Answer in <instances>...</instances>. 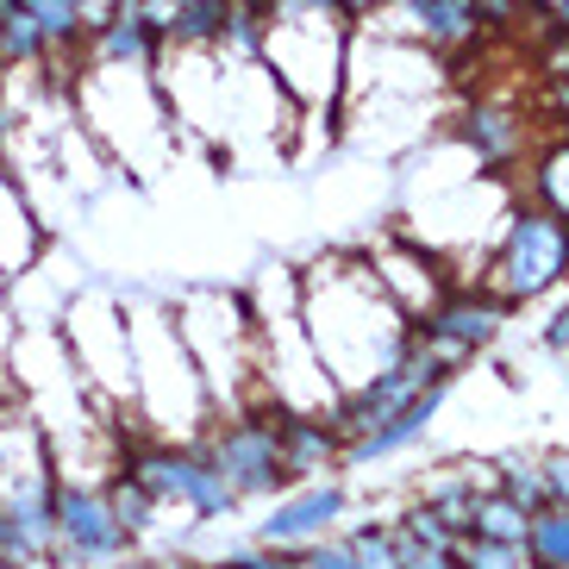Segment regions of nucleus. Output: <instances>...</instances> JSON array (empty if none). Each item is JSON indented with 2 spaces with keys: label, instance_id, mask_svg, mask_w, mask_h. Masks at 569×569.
Wrapping results in <instances>:
<instances>
[{
  "label": "nucleus",
  "instance_id": "4",
  "mask_svg": "<svg viewBox=\"0 0 569 569\" xmlns=\"http://www.w3.org/2000/svg\"><path fill=\"white\" fill-rule=\"evenodd\" d=\"M207 463H213V476L232 488V495H269L276 482H288L282 438H276V426H263V419L232 426V432L207 451Z\"/></svg>",
  "mask_w": 569,
  "mask_h": 569
},
{
  "label": "nucleus",
  "instance_id": "17",
  "mask_svg": "<svg viewBox=\"0 0 569 569\" xmlns=\"http://www.w3.org/2000/svg\"><path fill=\"white\" fill-rule=\"evenodd\" d=\"M351 557L357 569H401V551H395V532H382V526H369V532L351 538Z\"/></svg>",
  "mask_w": 569,
  "mask_h": 569
},
{
  "label": "nucleus",
  "instance_id": "2",
  "mask_svg": "<svg viewBox=\"0 0 569 569\" xmlns=\"http://www.w3.org/2000/svg\"><path fill=\"white\" fill-rule=\"evenodd\" d=\"M126 476H132V482H144L157 501H188L201 519H219L226 507H232V488L219 482L213 463H207V457H194V451H163V445L132 451Z\"/></svg>",
  "mask_w": 569,
  "mask_h": 569
},
{
  "label": "nucleus",
  "instance_id": "11",
  "mask_svg": "<svg viewBox=\"0 0 569 569\" xmlns=\"http://www.w3.org/2000/svg\"><path fill=\"white\" fill-rule=\"evenodd\" d=\"M19 7L44 26L51 51H63V44H76V38L88 32V26H82V0H19Z\"/></svg>",
  "mask_w": 569,
  "mask_h": 569
},
{
  "label": "nucleus",
  "instance_id": "12",
  "mask_svg": "<svg viewBox=\"0 0 569 569\" xmlns=\"http://www.w3.org/2000/svg\"><path fill=\"white\" fill-rule=\"evenodd\" d=\"M451 551H457V569H519L526 563V545H501V538H476V532H463Z\"/></svg>",
  "mask_w": 569,
  "mask_h": 569
},
{
  "label": "nucleus",
  "instance_id": "15",
  "mask_svg": "<svg viewBox=\"0 0 569 569\" xmlns=\"http://www.w3.org/2000/svg\"><path fill=\"white\" fill-rule=\"evenodd\" d=\"M513 507H526V513H538V507H551V482H545V463L526 469V463H507V488H501Z\"/></svg>",
  "mask_w": 569,
  "mask_h": 569
},
{
  "label": "nucleus",
  "instance_id": "23",
  "mask_svg": "<svg viewBox=\"0 0 569 569\" xmlns=\"http://www.w3.org/2000/svg\"><path fill=\"white\" fill-rule=\"evenodd\" d=\"M519 569H538V563H519Z\"/></svg>",
  "mask_w": 569,
  "mask_h": 569
},
{
  "label": "nucleus",
  "instance_id": "13",
  "mask_svg": "<svg viewBox=\"0 0 569 569\" xmlns=\"http://www.w3.org/2000/svg\"><path fill=\"white\" fill-rule=\"evenodd\" d=\"M469 138H476L482 157H513L519 151L513 113H501V107H476V113H469Z\"/></svg>",
  "mask_w": 569,
  "mask_h": 569
},
{
  "label": "nucleus",
  "instance_id": "10",
  "mask_svg": "<svg viewBox=\"0 0 569 569\" xmlns=\"http://www.w3.org/2000/svg\"><path fill=\"white\" fill-rule=\"evenodd\" d=\"M526 507H513L507 495H476L469 507V532L476 538H501V545H526Z\"/></svg>",
  "mask_w": 569,
  "mask_h": 569
},
{
  "label": "nucleus",
  "instance_id": "18",
  "mask_svg": "<svg viewBox=\"0 0 569 569\" xmlns=\"http://www.w3.org/2000/svg\"><path fill=\"white\" fill-rule=\"evenodd\" d=\"M295 569H357L351 545H313V551L295 557Z\"/></svg>",
  "mask_w": 569,
  "mask_h": 569
},
{
  "label": "nucleus",
  "instance_id": "9",
  "mask_svg": "<svg viewBox=\"0 0 569 569\" xmlns=\"http://www.w3.org/2000/svg\"><path fill=\"white\" fill-rule=\"evenodd\" d=\"M526 563L569 569V507H538L526 519Z\"/></svg>",
  "mask_w": 569,
  "mask_h": 569
},
{
  "label": "nucleus",
  "instance_id": "3",
  "mask_svg": "<svg viewBox=\"0 0 569 569\" xmlns=\"http://www.w3.org/2000/svg\"><path fill=\"white\" fill-rule=\"evenodd\" d=\"M51 513H57V551H69L76 563H113L126 551V532H119L107 495H88V488H51Z\"/></svg>",
  "mask_w": 569,
  "mask_h": 569
},
{
  "label": "nucleus",
  "instance_id": "20",
  "mask_svg": "<svg viewBox=\"0 0 569 569\" xmlns=\"http://www.w3.org/2000/svg\"><path fill=\"white\" fill-rule=\"evenodd\" d=\"M226 569H295V557H282V551H244V557H232Z\"/></svg>",
  "mask_w": 569,
  "mask_h": 569
},
{
  "label": "nucleus",
  "instance_id": "5",
  "mask_svg": "<svg viewBox=\"0 0 569 569\" xmlns=\"http://www.w3.org/2000/svg\"><path fill=\"white\" fill-rule=\"evenodd\" d=\"M507 301H445L426 313V338H445V345H463V351H482L488 338L501 332Z\"/></svg>",
  "mask_w": 569,
  "mask_h": 569
},
{
  "label": "nucleus",
  "instance_id": "8",
  "mask_svg": "<svg viewBox=\"0 0 569 569\" xmlns=\"http://www.w3.org/2000/svg\"><path fill=\"white\" fill-rule=\"evenodd\" d=\"M282 469L288 476H307V469H326L338 457V432L319 426V419H282Z\"/></svg>",
  "mask_w": 569,
  "mask_h": 569
},
{
  "label": "nucleus",
  "instance_id": "16",
  "mask_svg": "<svg viewBox=\"0 0 569 569\" xmlns=\"http://www.w3.org/2000/svg\"><path fill=\"white\" fill-rule=\"evenodd\" d=\"M538 201L551 207L557 219H569V151H545V163H538Z\"/></svg>",
  "mask_w": 569,
  "mask_h": 569
},
{
  "label": "nucleus",
  "instance_id": "7",
  "mask_svg": "<svg viewBox=\"0 0 569 569\" xmlns=\"http://www.w3.org/2000/svg\"><path fill=\"white\" fill-rule=\"evenodd\" d=\"M345 513V488H307L301 501H288V507H276L269 513V526H263V538L269 545H288V538H307V532H326L332 519Z\"/></svg>",
  "mask_w": 569,
  "mask_h": 569
},
{
  "label": "nucleus",
  "instance_id": "22",
  "mask_svg": "<svg viewBox=\"0 0 569 569\" xmlns=\"http://www.w3.org/2000/svg\"><path fill=\"white\" fill-rule=\"evenodd\" d=\"M563 19H569V0H563Z\"/></svg>",
  "mask_w": 569,
  "mask_h": 569
},
{
  "label": "nucleus",
  "instance_id": "6",
  "mask_svg": "<svg viewBox=\"0 0 569 569\" xmlns=\"http://www.w3.org/2000/svg\"><path fill=\"white\" fill-rule=\"evenodd\" d=\"M438 407H445V382H426V388L413 395V401L401 407V413L388 419V426H376V432H363V438H357V451H351V457H357V463H369V457H388L395 445H407V438H419V432H426Z\"/></svg>",
  "mask_w": 569,
  "mask_h": 569
},
{
  "label": "nucleus",
  "instance_id": "19",
  "mask_svg": "<svg viewBox=\"0 0 569 569\" xmlns=\"http://www.w3.org/2000/svg\"><path fill=\"white\" fill-rule=\"evenodd\" d=\"M545 482H551V507H569V451H557L545 463Z\"/></svg>",
  "mask_w": 569,
  "mask_h": 569
},
{
  "label": "nucleus",
  "instance_id": "1",
  "mask_svg": "<svg viewBox=\"0 0 569 569\" xmlns=\"http://www.w3.org/2000/svg\"><path fill=\"white\" fill-rule=\"evenodd\" d=\"M569 269V219L557 213H519L513 232H507L501 251V295L507 301H526V295H545Z\"/></svg>",
  "mask_w": 569,
  "mask_h": 569
},
{
  "label": "nucleus",
  "instance_id": "14",
  "mask_svg": "<svg viewBox=\"0 0 569 569\" xmlns=\"http://www.w3.org/2000/svg\"><path fill=\"white\" fill-rule=\"evenodd\" d=\"M107 507H113L119 532L132 538V532H144V526H151V513H157V495H151L144 482H132V476H119V488L107 495Z\"/></svg>",
  "mask_w": 569,
  "mask_h": 569
},
{
  "label": "nucleus",
  "instance_id": "21",
  "mask_svg": "<svg viewBox=\"0 0 569 569\" xmlns=\"http://www.w3.org/2000/svg\"><path fill=\"white\" fill-rule=\"evenodd\" d=\"M551 351H569V307L551 319Z\"/></svg>",
  "mask_w": 569,
  "mask_h": 569
}]
</instances>
